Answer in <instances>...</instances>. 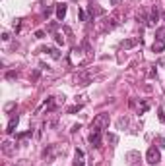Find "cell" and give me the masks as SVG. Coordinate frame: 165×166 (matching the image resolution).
<instances>
[{"label":"cell","instance_id":"cell-11","mask_svg":"<svg viewBox=\"0 0 165 166\" xmlns=\"http://www.w3.org/2000/svg\"><path fill=\"white\" fill-rule=\"evenodd\" d=\"M152 50H154V52H163V50H165V41H155L152 45Z\"/></svg>","mask_w":165,"mask_h":166},{"label":"cell","instance_id":"cell-22","mask_svg":"<svg viewBox=\"0 0 165 166\" xmlns=\"http://www.w3.org/2000/svg\"><path fill=\"white\" fill-rule=\"evenodd\" d=\"M148 110H150V104H148V103H142V104H140V112L144 114V112H148Z\"/></svg>","mask_w":165,"mask_h":166},{"label":"cell","instance_id":"cell-6","mask_svg":"<svg viewBox=\"0 0 165 166\" xmlns=\"http://www.w3.org/2000/svg\"><path fill=\"white\" fill-rule=\"evenodd\" d=\"M2 153L8 155V156L16 155V145H14V143H10V141H4V143H2Z\"/></svg>","mask_w":165,"mask_h":166},{"label":"cell","instance_id":"cell-8","mask_svg":"<svg viewBox=\"0 0 165 166\" xmlns=\"http://www.w3.org/2000/svg\"><path fill=\"white\" fill-rule=\"evenodd\" d=\"M41 52H47L51 58H54V60H60V52L56 48H53V47H43L41 48Z\"/></svg>","mask_w":165,"mask_h":166},{"label":"cell","instance_id":"cell-5","mask_svg":"<svg viewBox=\"0 0 165 166\" xmlns=\"http://www.w3.org/2000/svg\"><path fill=\"white\" fill-rule=\"evenodd\" d=\"M89 143H91V147L99 149V147H101V133H99V132H91L89 133Z\"/></svg>","mask_w":165,"mask_h":166},{"label":"cell","instance_id":"cell-10","mask_svg":"<svg viewBox=\"0 0 165 166\" xmlns=\"http://www.w3.org/2000/svg\"><path fill=\"white\" fill-rule=\"evenodd\" d=\"M157 19H159V10L152 8V14H150V19H148V25H154Z\"/></svg>","mask_w":165,"mask_h":166},{"label":"cell","instance_id":"cell-3","mask_svg":"<svg viewBox=\"0 0 165 166\" xmlns=\"http://www.w3.org/2000/svg\"><path fill=\"white\" fill-rule=\"evenodd\" d=\"M140 43H142L140 37H132V39H124L123 43H120V47H123L124 50H130V48H134L136 45H140Z\"/></svg>","mask_w":165,"mask_h":166},{"label":"cell","instance_id":"cell-21","mask_svg":"<svg viewBox=\"0 0 165 166\" xmlns=\"http://www.w3.org/2000/svg\"><path fill=\"white\" fill-rule=\"evenodd\" d=\"M29 135H31V129H29V132H24V133H20V135L16 137V139H18V141H21V139H25V137H29Z\"/></svg>","mask_w":165,"mask_h":166},{"label":"cell","instance_id":"cell-2","mask_svg":"<svg viewBox=\"0 0 165 166\" xmlns=\"http://www.w3.org/2000/svg\"><path fill=\"white\" fill-rule=\"evenodd\" d=\"M146 160H148V164H152V166L159 164V160H161V153H159V149H157V147H150V149H148V153H146Z\"/></svg>","mask_w":165,"mask_h":166},{"label":"cell","instance_id":"cell-20","mask_svg":"<svg viewBox=\"0 0 165 166\" xmlns=\"http://www.w3.org/2000/svg\"><path fill=\"white\" fill-rule=\"evenodd\" d=\"M54 41H56V45H64V37H62L60 33H56V35H54Z\"/></svg>","mask_w":165,"mask_h":166},{"label":"cell","instance_id":"cell-27","mask_svg":"<svg viewBox=\"0 0 165 166\" xmlns=\"http://www.w3.org/2000/svg\"><path fill=\"white\" fill-rule=\"evenodd\" d=\"M111 4H113V6H117V4H119V0H111Z\"/></svg>","mask_w":165,"mask_h":166},{"label":"cell","instance_id":"cell-16","mask_svg":"<svg viewBox=\"0 0 165 166\" xmlns=\"http://www.w3.org/2000/svg\"><path fill=\"white\" fill-rule=\"evenodd\" d=\"M155 143H157V149H165V137L157 135V137H155Z\"/></svg>","mask_w":165,"mask_h":166},{"label":"cell","instance_id":"cell-9","mask_svg":"<svg viewBox=\"0 0 165 166\" xmlns=\"http://www.w3.org/2000/svg\"><path fill=\"white\" fill-rule=\"evenodd\" d=\"M74 166H84V151L76 149V158H74Z\"/></svg>","mask_w":165,"mask_h":166},{"label":"cell","instance_id":"cell-18","mask_svg":"<svg viewBox=\"0 0 165 166\" xmlns=\"http://www.w3.org/2000/svg\"><path fill=\"white\" fill-rule=\"evenodd\" d=\"M157 118H159L161 124H165V112H163V108H157Z\"/></svg>","mask_w":165,"mask_h":166},{"label":"cell","instance_id":"cell-14","mask_svg":"<svg viewBox=\"0 0 165 166\" xmlns=\"http://www.w3.org/2000/svg\"><path fill=\"white\" fill-rule=\"evenodd\" d=\"M89 14H91V18H93V16H101L103 10H101V8H97L95 4H91V6H89Z\"/></svg>","mask_w":165,"mask_h":166},{"label":"cell","instance_id":"cell-26","mask_svg":"<svg viewBox=\"0 0 165 166\" xmlns=\"http://www.w3.org/2000/svg\"><path fill=\"white\" fill-rule=\"evenodd\" d=\"M51 14H53V8H47V10H45V18H49Z\"/></svg>","mask_w":165,"mask_h":166},{"label":"cell","instance_id":"cell-4","mask_svg":"<svg viewBox=\"0 0 165 166\" xmlns=\"http://www.w3.org/2000/svg\"><path fill=\"white\" fill-rule=\"evenodd\" d=\"M54 12H56V19L59 21H62L64 19V16H66V12H68V6L66 4H54Z\"/></svg>","mask_w":165,"mask_h":166},{"label":"cell","instance_id":"cell-1","mask_svg":"<svg viewBox=\"0 0 165 166\" xmlns=\"http://www.w3.org/2000/svg\"><path fill=\"white\" fill-rule=\"evenodd\" d=\"M107 128H109V114H105V112L97 114V116L93 118V122H91V132L103 133V129H107Z\"/></svg>","mask_w":165,"mask_h":166},{"label":"cell","instance_id":"cell-15","mask_svg":"<svg viewBox=\"0 0 165 166\" xmlns=\"http://www.w3.org/2000/svg\"><path fill=\"white\" fill-rule=\"evenodd\" d=\"M107 141H109L111 145H117V143H119V137L115 135V133H107Z\"/></svg>","mask_w":165,"mask_h":166},{"label":"cell","instance_id":"cell-13","mask_svg":"<svg viewBox=\"0 0 165 166\" xmlns=\"http://www.w3.org/2000/svg\"><path fill=\"white\" fill-rule=\"evenodd\" d=\"M155 41H165V27H157L155 29Z\"/></svg>","mask_w":165,"mask_h":166},{"label":"cell","instance_id":"cell-25","mask_svg":"<svg viewBox=\"0 0 165 166\" xmlns=\"http://www.w3.org/2000/svg\"><path fill=\"white\" fill-rule=\"evenodd\" d=\"M18 74H16V71H8V74H6V77H8V79H14V77H16Z\"/></svg>","mask_w":165,"mask_h":166},{"label":"cell","instance_id":"cell-23","mask_svg":"<svg viewBox=\"0 0 165 166\" xmlns=\"http://www.w3.org/2000/svg\"><path fill=\"white\" fill-rule=\"evenodd\" d=\"M45 37V31H35V39H43Z\"/></svg>","mask_w":165,"mask_h":166},{"label":"cell","instance_id":"cell-12","mask_svg":"<svg viewBox=\"0 0 165 166\" xmlns=\"http://www.w3.org/2000/svg\"><path fill=\"white\" fill-rule=\"evenodd\" d=\"M45 108H47V112H53L54 108H56V103H54V97H49V99H47V103H45Z\"/></svg>","mask_w":165,"mask_h":166},{"label":"cell","instance_id":"cell-7","mask_svg":"<svg viewBox=\"0 0 165 166\" xmlns=\"http://www.w3.org/2000/svg\"><path fill=\"white\" fill-rule=\"evenodd\" d=\"M18 122H20V118H18V116H12V118H10L8 126H6V133H8V135H12L14 132H16V128H18Z\"/></svg>","mask_w":165,"mask_h":166},{"label":"cell","instance_id":"cell-19","mask_svg":"<svg viewBox=\"0 0 165 166\" xmlns=\"http://www.w3.org/2000/svg\"><path fill=\"white\" fill-rule=\"evenodd\" d=\"M78 16H80V21H88V14H85V10H78Z\"/></svg>","mask_w":165,"mask_h":166},{"label":"cell","instance_id":"cell-17","mask_svg":"<svg viewBox=\"0 0 165 166\" xmlns=\"http://www.w3.org/2000/svg\"><path fill=\"white\" fill-rule=\"evenodd\" d=\"M82 110V104H76V106H70L68 108V114H76V112H80Z\"/></svg>","mask_w":165,"mask_h":166},{"label":"cell","instance_id":"cell-24","mask_svg":"<svg viewBox=\"0 0 165 166\" xmlns=\"http://www.w3.org/2000/svg\"><path fill=\"white\" fill-rule=\"evenodd\" d=\"M148 77L152 79V77H157V70H150V74H148Z\"/></svg>","mask_w":165,"mask_h":166}]
</instances>
